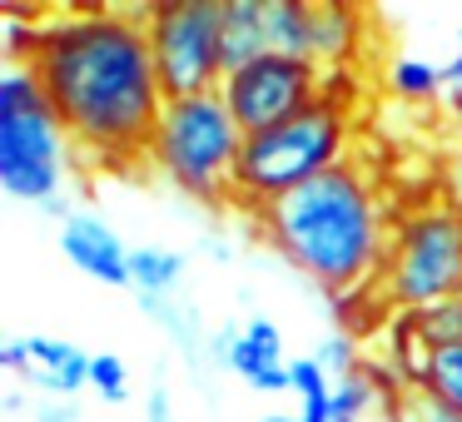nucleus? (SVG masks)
<instances>
[{"mask_svg":"<svg viewBox=\"0 0 462 422\" xmlns=\"http://www.w3.org/2000/svg\"><path fill=\"white\" fill-rule=\"evenodd\" d=\"M25 60L41 75L55 115L85 160L115 174L150 164V144L164 115V85L144 35V5L41 15Z\"/></svg>","mask_w":462,"mask_h":422,"instance_id":"obj_1","label":"nucleus"},{"mask_svg":"<svg viewBox=\"0 0 462 422\" xmlns=\"http://www.w3.org/2000/svg\"><path fill=\"white\" fill-rule=\"evenodd\" d=\"M249 229L283 263H293L313 289L343 303L378 283L398 219L388 214V199L368 164L343 160L338 170L319 174L303 189L283 194L279 204L259 209Z\"/></svg>","mask_w":462,"mask_h":422,"instance_id":"obj_2","label":"nucleus"},{"mask_svg":"<svg viewBox=\"0 0 462 422\" xmlns=\"http://www.w3.org/2000/svg\"><path fill=\"white\" fill-rule=\"evenodd\" d=\"M70 160L75 140L31 60H0V189L65 224L75 214V204L65 199Z\"/></svg>","mask_w":462,"mask_h":422,"instance_id":"obj_3","label":"nucleus"},{"mask_svg":"<svg viewBox=\"0 0 462 422\" xmlns=\"http://www.w3.org/2000/svg\"><path fill=\"white\" fill-rule=\"evenodd\" d=\"M353 298L368 313V333L383 328L393 313H418L432 303L462 298V209L422 204V209L398 214L378 283Z\"/></svg>","mask_w":462,"mask_h":422,"instance_id":"obj_4","label":"nucleus"},{"mask_svg":"<svg viewBox=\"0 0 462 422\" xmlns=\"http://www.w3.org/2000/svg\"><path fill=\"white\" fill-rule=\"evenodd\" d=\"M348 140H353V110L328 100V95L293 120L273 124V130L249 134L239 150V170H234V209H244V219H254L259 209L279 204L283 194L338 170L348 160Z\"/></svg>","mask_w":462,"mask_h":422,"instance_id":"obj_5","label":"nucleus"},{"mask_svg":"<svg viewBox=\"0 0 462 422\" xmlns=\"http://www.w3.org/2000/svg\"><path fill=\"white\" fill-rule=\"evenodd\" d=\"M239 150H244V130L219 90L189 95V100H164L160 130H154L150 144V170H160L184 199L234 204Z\"/></svg>","mask_w":462,"mask_h":422,"instance_id":"obj_6","label":"nucleus"},{"mask_svg":"<svg viewBox=\"0 0 462 422\" xmlns=\"http://www.w3.org/2000/svg\"><path fill=\"white\" fill-rule=\"evenodd\" d=\"M219 21H224V0H160V5H144V35H150L164 100L214 95L224 85Z\"/></svg>","mask_w":462,"mask_h":422,"instance_id":"obj_7","label":"nucleus"},{"mask_svg":"<svg viewBox=\"0 0 462 422\" xmlns=\"http://www.w3.org/2000/svg\"><path fill=\"white\" fill-rule=\"evenodd\" d=\"M323 85H328V70L313 60H289V55H263L249 70L224 75L219 95L229 105V115L239 120L244 140L249 134H263L273 124L303 115L309 105L323 100Z\"/></svg>","mask_w":462,"mask_h":422,"instance_id":"obj_8","label":"nucleus"},{"mask_svg":"<svg viewBox=\"0 0 462 422\" xmlns=\"http://www.w3.org/2000/svg\"><path fill=\"white\" fill-rule=\"evenodd\" d=\"M90 362L95 353L55 333H5L0 338V368L41 398H75L80 388H90Z\"/></svg>","mask_w":462,"mask_h":422,"instance_id":"obj_9","label":"nucleus"},{"mask_svg":"<svg viewBox=\"0 0 462 422\" xmlns=\"http://www.w3.org/2000/svg\"><path fill=\"white\" fill-rule=\"evenodd\" d=\"M60 253L85 273V279L105 283V289H130V243L100 219V214L75 209L60 224Z\"/></svg>","mask_w":462,"mask_h":422,"instance_id":"obj_10","label":"nucleus"},{"mask_svg":"<svg viewBox=\"0 0 462 422\" xmlns=\"http://www.w3.org/2000/svg\"><path fill=\"white\" fill-rule=\"evenodd\" d=\"M229 372L254 392H293L289 343H283V328L269 318V313H249V318H244V333H239V343H234Z\"/></svg>","mask_w":462,"mask_h":422,"instance_id":"obj_11","label":"nucleus"},{"mask_svg":"<svg viewBox=\"0 0 462 422\" xmlns=\"http://www.w3.org/2000/svg\"><path fill=\"white\" fill-rule=\"evenodd\" d=\"M378 368L388 372L398 388H422V378H428V368H432V343L422 338V328H418V313H393L388 323L378 328Z\"/></svg>","mask_w":462,"mask_h":422,"instance_id":"obj_12","label":"nucleus"},{"mask_svg":"<svg viewBox=\"0 0 462 422\" xmlns=\"http://www.w3.org/2000/svg\"><path fill=\"white\" fill-rule=\"evenodd\" d=\"M219 45H224V75L249 70L269 50V31H263V0H224L219 21Z\"/></svg>","mask_w":462,"mask_h":422,"instance_id":"obj_13","label":"nucleus"},{"mask_svg":"<svg viewBox=\"0 0 462 422\" xmlns=\"http://www.w3.org/2000/svg\"><path fill=\"white\" fill-rule=\"evenodd\" d=\"M263 31H269L273 55L313 60V45H319V5L313 0H263Z\"/></svg>","mask_w":462,"mask_h":422,"instance_id":"obj_14","label":"nucleus"},{"mask_svg":"<svg viewBox=\"0 0 462 422\" xmlns=\"http://www.w3.org/2000/svg\"><path fill=\"white\" fill-rule=\"evenodd\" d=\"M319 5V45H313V65L323 70H348L358 55L363 35V11L338 5V0H313Z\"/></svg>","mask_w":462,"mask_h":422,"instance_id":"obj_15","label":"nucleus"},{"mask_svg":"<svg viewBox=\"0 0 462 422\" xmlns=\"http://www.w3.org/2000/svg\"><path fill=\"white\" fill-rule=\"evenodd\" d=\"M184 253L164 243H134L130 253V293L134 298H180L184 289Z\"/></svg>","mask_w":462,"mask_h":422,"instance_id":"obj_16","label":"nucleus"},{"mask_svg":"<svg viewBox=\"0 0 462 422\" xmlns=\"http://www.w3.org/2000/svg\"><path fill=\"white\" fill-rule=\"evenodd\" d=\"M393 392H398V382H393L388 372L368 358V362H363V372L333 382V422H363V417H373V412L388 408Z\"/></svg>","mask_w":462,"mask_h":422,"instance_id":"obj_17","label":"nucleus"},{"mask_svg":"<svg viewBox=\"0 0 462 422\" xmlns=\"http://www.w3.org/2000/svg\"><path fill=\"white\" fill-rule=\"evenodd\" d=\"M134 303H140V313H150V323L174 343V348L184 353V358L194 362V368H204V348H209V333H204L199 313H194L189 303H184V298H134Z\"/></svg>","mask_w":462,"mask_h":422,"instance_id":"obj_18","label":"nucleus"},{"mask_svg":"<svg viewBox=\"0 0 462 422\" xmlns=\"http://www.w3.org/2000/svg\"><path fill=\"white\" fill-rule=\"evenodd\" d=\"M388 90L408 105H432L452 90V75L448 65H432V60H398L388 70Z\"/></svg>","mask_w":462,"mask_h":422,"instance_id":"obj_19","label":"nucleus"},{"mask_svg":"<svg viewBox=\"0 0 462 422\" xmlns=\"http://www.w3.org/2000/svg\"><path fill=\"white\" fill-rule=\"evenodd\" d=\"M313 358H319V368L328 372L333 382H343V378H353V372H363V343H358V333H348V328H333V333H323L319 343H313Z\"/></svg>","mask_w":462,"mask_h":422,"instance_id":"obj_20","label":"nucleus"},{"mask_svg":"<svg viewBox=\"0 0 462 422\" xmlns=\"http://www.w3.org/2000/svg\"><path fill=\"white\" fill-rule=\"evenodd\" d=\"M422 392H432L442 408L462 412V343L457 348L432 353V368H428V378H422Z\"/></svg>","mask_w":462,"mask_h":422,"instance_id":"obj_21","label":"nucleus"},{"mask_svg":"<svg viewBox=\"0 0 462 422\" xmlns=\"http://www.w3.org/2000/svg\"><path fill=\"white\" fill-rule=\"evenodd\" d=\"M383 417L388 422H462V412L442 408V402L422 388H398L388 398V408H383Z\"/></svg>","mask_w":462,"mask_h":422,"instance_id":"obj_22","label":"nucleus"},{"mask_svg":"<svg viewBox=\"0 0 462 422\" xmlns=\"http://www.w3.org/2000/svg\"><path fill=\"white\" fill-rule=\"evenodd\" d=\"M418 328L432 348H457L462 343V298L432 303V308H418Z\"/></svg>","mask_w":462,"mask_h":422,"instance_id":"obj_23","label":"nucleus"},{"mask_svg":"<svg viewBox=\"0 0 462 422\" xmlns=\"http://www.w3.org/2000/svg\"><path fill=\"white\" fill-rule=\"evenodd\" d=\"M90 392L100 402H130V368L120 353H95L90 362Z\"/></svg>","mask_w":462,"mask_h":422,"instance_id":"obj_24","label":"nucleus"},{"mask_svg":"<svg viewBox=\"0 0 462 422\" xmlns=\"http://www.w3.org/2000/svg\"><path fill=\"white\" fill-rule=\"evenodd\" d=\"M293 398H299V402L333 398V378L319 368V358H313V353H303V358H293Z\"/></svg>","mask_w":462,"mask_h":422,"instance_id":"obj_25","label":"nucleus"},{"mask_svg":"<svg viewBox=\"0 0 462 422\" xmlns=\"http://www.w3.org/2000/svg\"><path fill=\"white\" fill-rule=\"evenodd\" d=\"M31 422H80V402L75 398H35Z\"/></svg>","mask_w":462,"mask_h":422,"instance_id":"obj_26","label":"nucleus"},{"mask_svg":"<svg viewBox=\"0 0 462 422\" xmlns=\"http://www.w3.org/2000/svg\"><path fill=\"white\" fill-rule=\"evenodd\" d=\"M144 422H174V398L164 382H154L150 398H144Z\"/></svg>","mask_w":462,"mask_h":422,"instance_id":"obj_27","label":"nucleus"},{"mask_svg":"<svg viewBox=\"0 0 462 422\" xmlns=\"http://www.w3.org/2000/svg\"><path fill=\"white\" fill-rule=\"evenodd\" d=\"M31 392H25V382H15L11 392H5V412H11V417H31Z\"/></svg>","mask_w":462,"mask_h":422,"instance_id":"obj_28","label":"nucleus"},{"mask_svg":"<svg viewBox=\"0 0 462 422\" xmlns=\"http://www.w3.org/2000/svg\"><path fill=\"white\" fill-rule=\"evenodd\" d=\"M199 249L209 253L214 263H229V259H234V243H224L219 234H204V239H199Z\"/></svg>","mask_w":462,"mask_h":422,"instance_id":"obj_29","label":"nucleus"},{"mask_svg":"<svg viewBox=\"0 0 462 422\" xmlns=\"http://www.w3.org/2000/svg\"><path fill=\"white\" fill-rule=\"evenodd\" d=\"M448 204L462 209V154H457V164H452V174H448Z\"/></svg>","mask_w":462,"mask_h":422,"instance_id":"obj_30","label":"nucleus"},{"mask_svg":"<svg viewBox=\"0 0 462 422\" xmlns=\"http://www.w3.org/2000/svg\"><path fill=\"white\" fill-rule=\"evenodd\" d=\"M448 75H452V85H457V90H462V41H457V55H452Z\"/></svg>","mask_w":462,"mask_h":422,"instance_id":"obj_31","label":"nucleus"},{"mask_svg":"<svg viewBox=\"0 0 462 422\" xmlns=\"http://www.w3.org/2000/svg\"><path fill=\"white\" fill-rule=\"evenodd\" d=\"M259 422H299V412H263Z\"/></svg>","mask_w":462,"mask_h":422,"instance_id":"obj_32","label":"nucleus"}]
</instances>
